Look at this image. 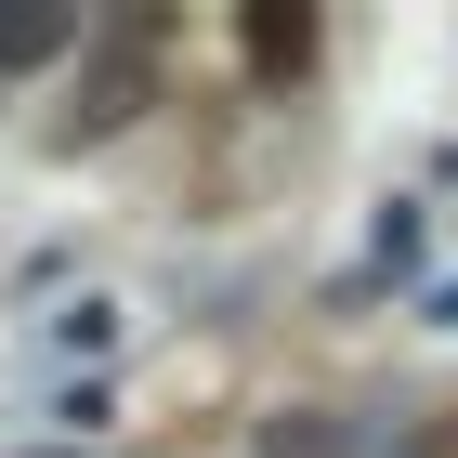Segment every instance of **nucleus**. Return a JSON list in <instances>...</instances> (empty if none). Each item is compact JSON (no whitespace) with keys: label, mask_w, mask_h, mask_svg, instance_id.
<instances>
[{"label":"nucleus","mask_w":458,"mask_h":458,"mask_svg":"<svg viewBox=\"0 0 458 458\" xmlns=\"http://www.w3.org/2000/svg\"><path fill=\"white\" fill-rule=\"evenodd\" d=\"M66 13H0V66H39V53H66Z\"/></svg>","instance_id":"obj_3"},{"label":"nucleus","mask_w":458,"mask_h":458,"mask_svg":"<svg viewBox=\"0 0 458 458\" xmlns=\"http://www.w3.org/2000/svg\"><path fill=\"white\" fill-rule=\"evenodd\" d=\"M39 458H79V445H39Z\"/></svg>","instance_id":"obj_5"},{"label":"nucleus","mask_w":458,"mask_h":458,"mask_svg":"<svg viewBox=\"0 0 458 458\" xmlns=\"http://www.w3.org/2000/svg\"><path fill=\"white\" fill-rule=\"evenodd\" d=\"M131 118H144V27L118 39V53H106V66H92V79H79V106H66V131H79V144H106V131H131Z\"/></svg>","instance_id":"obj_1"},{"label":"nucleus","mask_w":458,"mask_h":458,"mask_svg":"<svg viewBox=\"0 0 458 458\" xmlns=\"http://www.w3.org/2000/svg\"><path fill=\"white\" fill-rule=\"evenodd\" d=\"M249 66H262V79H301V66H315V13H301V0H262V13H249Z\"/></svg>","instance_id":"obj_2"},{"label":"nucleus","mask_w":458,"mask_h":458,"mask_svg":"<svg viewBox=\"0 0 458 458\" xmlns=\"http://www.w3.org/2000/svg\"><path fill=\"white\" fill-rule=\"evenodd\" d=\"M406 458H458V406H445V420H420V432H406Z\"/></svg>","instance_id":"obj_4"}]
</instances>
